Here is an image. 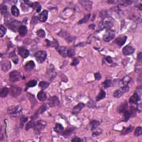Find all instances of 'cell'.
Masks as SVG:
<instances>
[{
  "mask_svg": "<svg viewBox=\"0 0 142 142\" xmlns=\"http://www.w3.org/2000/svg\"><path fill=\"white\" fill-rule=\"evenodd\" d=\"M124 94L123 92L122 91V90L120 89H117L115 91H114V92L113 93V96L115 98H119L121 96H122L123 94Z\"/></svg>",
  "mask_w": 142,
  "mask_h": 142,
  "instance_id": "cell-31",
  "label": "cell"
},
{
  "mask_svg": "<svg viewBox=\"0 0 142 142\" xmlns=\"http://www.w3.org/2000/svg\"><path fill=\"white\" fill-rule=\"evenodd\" d=\"M48 15V12L47 10H44L42 11V12L41 13L39 14V16H38V19L41 22H45L46 21V20H47Z\"/></svg>",
  "mask_w": 142,
  "mask_h": 142,
  "instance_id": "cell-15",
  "label": "cell"
},
{
  "mask_svg": "<svg viewBox=\"0 0 142 142\" xmlns=\"http://www.w3.org/2000/svg\"><path fill=\"white\" fill-rule=\"evenodd\" d=\"M127 108H128V104L126 102H124L118 106V111L119 113H124L125 111L127 110Z\"/></svg>",
  "mask_w": 142,
  "mask_h": 142,
  "instance_id": "cell-22",
  "label": "cell"
},
{
  "mask_svg": "<svg viewBox=\"0 0 142 142\" xmlns=\"http://www.w3.org/2000/svg\"><path fill=\"white\" fill-rule=\"evenodd\" d=\"M21 76L19 72L17 71H13L11 72L9 75V80L12 82H16L20 80Z\"/></svg>",
  "mask_w": 142,
  "mask_h": 142,
  "instance_id": "cell-3",
  "label": "cell"
},
{
  "mask_svg": "<svg viewBox=\"0 0 142 142\" xmlns=\"http://www.w3.org/2000/svg\"><path fill=\"white\" fill-rule=\"evenodd\" d=\"M85 106V104L83 103H80L75 106L72 111V113L73 114H78L80 113L82 109Z\"/></svg>",
  "mask_w": 142,
  "mask_h": 142,
  "instance_id": "cell-12",
  "label": "cell"
},
{
  "mask_svg": "<svg viewBox=\"0 0 142 142\" xmlns=\"http://www.w3.org/2000/svg\"><path fill=\"white\" fill-rule=\"evenodd\" d=\"M39 86L41 87L42 89H45L49 86V83L44 81H41L40 82Z\"/></svg>",
  "mask_w": 142,
  "mask_h": 142,
  "instance_id": "cell-34",
  "label": "cell"
},
{
  "mask_svg": "<svg viewBox=\"0 0 142 142\" xmlns=\"http://www.w3.org/2000/svg\"><path fill=\"white\" fill-rule=\"evenodd\" d=\"M94 27H95V25H93V24H92V25H91L89 26V27L90 28H92V29H94Z\"/></svg>",
  "mask_w": 142,
  "mask_h": 142,
  "instance_id": "cell-54",
  "label": "cell"
},
{
  "mask_svg": "<svg viewBox=\"0 0 142 142\" xmlns=\"http://www.w3.org/2000/svg\"><path fill=\"white\" fill-rule=\"evenodd\" d=\"M46 42H47V46H51V47H54L56 48H57L58 47V42L56 41V40H54L52 42L48 41V40H46Z\"/></svg>",
  "mask_w": 142,
  "mask_h": 142,
  "instance_id": "cell-24",
  "label": "cell"
},
{
  "mask_svg": "<svg viewBox=\"0 0 142 142\" xmlns=\"http://www.w3.org/2000/svg\"><path fill=\"white\" fill-rule=\"evenodd\" d=\"M74 130H75V129L74 128H68V129L65 130V131L63 132V137H64V138H67L68 137L70 136L71 134H72V132L74 131Z\"/></svg>",
  "mask_w": 142,
  "mask_h": 142,
  "instance_id": "cell-26",
  "label": "cell"
},
{
  "mask_svg": "<svg viewBox=\"0 0 142 142\" xmlns=\"http://www.w3.org/2000/svg\"><path fill=\"white\" fill-rule=\"evenodd\" d=\"M18 53L21 57L23 58H26L27 57H28L29 54H30L28 50H27L25 48H21L19 49Z\"/></svg>",
  "mask_w": 142,
  "mask_h": 142,
  "instance_id": "cell-16",
  "label": "cell"
},
{
  "mask_svg": "<svg viewBox=\"0 0 142 142\" xmlns=\"http://www.w3.org/2000/svg\"><path fill=\"white\" fill-rule=\"evenodd\" d=\"M37 82L35 80H31L27 83V86L28 87H33L37 85Z\"/></svg>",
  "mask_w": 142,
  "mask_h": 142,
  "instance_id": "cell-42",
  "label": "cell"
},
{
  "mask_svg": "<svg viewBox=\"0 0 142 142\" xmlns=\"http://www.w3.org/2000/svg\"><path fill=\"white\" fill-rule=\"evenodd\" d=\"M142 128L140 127H138L135 129V131L134 133V134L136 137H138L139 135H142Z\"/></svg>",
  "mask_w": 142,
  "mask_h": 142,
  "instance_id": "cell-39",
  "label": "cell"
},
{
  "mask_svg": "<svg viewBox=\"0 0 142 142\" xmlns=\"http://www.w3.org/2000/svg\"><path fill=\"white\" fill-rule=\"evenodd\" d=\"M6 32H7V30L5 27H4L2 25H1L0 26V37H2L5 35Z\"/></svg>",
  "mask_w": 142,
  "mask_h": 142,
  "instance_id": "cell-38",
  "label": "cell"
},
{
  "mask_svg": "<svg viewBox=\"0 0 142 142\" xmlns=\"http://www.w3.org/2000/svg\"><path fill=\"white\" fill-rule=\"evenodd\" d=\"M121 89L122 90V91L123 92V93H126L127 92L129 91V87L127 85H124L123 87L121 88Z\"/></svg>",
  "mask_w": 142,
  "mask_h": 142,
  "instance_id": "cell-46",
  "label": "cell"
},
{
  "mask_svg": "<svg viewBox=\"0 0 142 142\" xmlns=\"http://www.w3.org/2000/svg\"><path fill=\"white\" fill-rule=\"evenodd\" d=\"M120 4L123 6H128L130 5L132 3L131 1H120Z\"/></svg>",
  "mask_w": 142,
  "mask_h": 142,
  "instance_id": "cell-44",
  "label": "cell"
},
{
  "mask_svg": "<svg viewBox=\"0 0 142 142\" xmlns=\"http://www.w3.org/2000/svg\"><path fill=\"white\" fill-rule=\"evenodd\" d=\"M75 51L72 49V48H71V49H69L68 50V55L67 56H68L69 57H73V56L75 55Z\"/></svg>",
  "mask_w": 142,
  "mask_h": 142,
  "instance_id": "cell-45",
  "label": "cell"
},
{
  "mask_svg": "<svg viewBox=\"0 0 142 142\" xmlns=\"http://www.w3.org/2000/svg\"><path fill=\"white\" fill-rule=\"evenodd\" d=\"M37 35L38 36V37L40 38H44L45 37V36H46V33H45L44 31L43 30H38L37 31Z\"/></svg>",
  "mask_w": 142,
  "mask_h": 142,
  "instance_id": "cell-36",
  "label": "cell"
},
{
  "mask_svg": "<svg viewBox=\"0 0 142 142\" xmlns=\"http://www.w3.org/2000/svg\"><path fill=\"white\" fill-rule=\"evenodd\" d=\"M112 80H106V81H104L103 83V85L104 86V87H105V88H107V87H111V85H112Z\"/></svg>",
  "mask_w": 142,
  "mask_h": 142,
  "instance_id": "cell-40",
  "label": "cell"
},
{
  "mask_svg": "<svg viewBox=\"0 0 142 142\" xmlns=\"http://www.w3.org/2000/svg\"><path fill=\"white\" fill-rule=\"evenodd\" d=\"M90 16H91V14H87V15L85 16L83 19H82L81 20L79 21L78 24H82V23H86V22H87L88 21L89 19V18H90Z\"/></svg>",
  "mask_w": 142,
  "mask_h": 142,
  "instance_id": "cell-35",
  "label": "cell"
},
{
  "mask_svg": "<svg viewBox=\"0 0 142 142\" xmlns=\"http://www.w3.org/2000/svg\"><path fill=\"white\" fill-rule=\"evenodd\" d=\"M31 7L33 8V9H36L37 12H39L41 10V6L38 2H34L32 3Z\"/></svg>",
  "mask_w": 142,
  "mask_h": 142,
  "instance_id": "cell-29",
  "label": "cell"
},
{
  "mask_svg": "<svg viewBox=\"0 0 142 142\" xmlns=\"http://www.w3.org/2000/svg\"><path fill=\"white\" fill-rule=\"evenodd\" d=\"M47 107L46 105H43V106H42L41 107L39 108L38 110L36 111V112L35 113V114H34V115L32 117V119L37 118L40 114H41L42 113H43V112H44L45 111L47 110Z\"/></svg>",
  "mask_w": 142,
  "mask_h": 142,
  "instance_id": "cell-11",
  "label": "cell"
},
{
  "mask_svg": "<svg viewBox=\"0 0 142 142\" xmlns=\"http://www.w3.org/2000/svg\"><path fill=\"white\" fill-rule=\"evenodd\" d=\"M22 89L21 88L16 87H11L9 89V93L13 97H17L21 94Z\"/></svg>",
  "mask_w": 142,
  "mask_h": 142,
  "instance_id": "cell-5",
  "label": "cell"
},
{
  "mask_svg": "<svg viewBox=\"0 0 142 142\" xmlns=\"http://www.w3.org/2000/svg\"><path fill=\"white\" fill-rule=\"evenodd\" d=\"M37 98L40 101H44L47 99V95L43 91H40L37 94Z\"/></svg>",
  "mask_w": 142,
  "mask_h": 142,
  "instance_id": "cell-23",
  "label": "cell"
},
{
  "mask_svg": "<svg viewBox=\"0 0 142 142\" xmlns=\"http://www.w3.org/2000/svg\"><path fill=\"white\" fill-rule=\"evenodd\" d=\"M113 26V24L109 21H105L102 22V27L107 30H109Z\"/></svg>",
  "mask_w": 142,
  "mask_h": 142,
  "instance_id": "cell-20",
  "label": "cell"
},
{
  "mask_svg": "<svg viewBox=\"0 0 142 142\" xmlns=\"http://www.w3.org/2000/svg\"><path fill=\"white\" fill-rule=\"evenodd\" d=\"M27 119H28L27 118H25V117L22 118V119H21V127H23V124L27 120Z\"/></svg>",
  "mask_w": 142,
  "mask_h": 142,
  "instance_id": "cell-50",
  "label": "cell"
},
{
  "mask_svg": "<svg viewBox=\"0 0 142 142\" xmlns=\"http://www.w3.org/2000/svg\"><path fill=\"white\" fill-rule=\"evenodd\" d=\"M48 105L51 107H55L58 106L59 104V100L56 96H52L49 98L48 101Z\"/></svg>",
  "mask_w": 142,
  "mask_h": 142,
  "instance_id": "cell-6",
  "label": "cell"
},
{
  "mask_svg": "<svg viewBox=\"0 0 142 142\" xmlns=\"http://www.w3.org/2000/svg\"><path fill=\"white\" fill-rule=\"evenodd\" d=\"M127 37L126 36H120L118 37L117 39L115 40V43L118 45L119 46H122L124 44V43H125V42L127 41Z\"/></svg>",
  "mask_w": 142,
  "mask_h": 142,
  "instance_id": "cell-18",
  "label": "cell"
},
{
  "mask_svg": "<svg viewBox=\"0 0 142 142\" xmlns=\"http://www.w3.org/2000/svg\"><path fill=\"white\" fill-rule=\"evenodd\" d=\"M101 133H102V131L100 129H98V130L95 129L93 130L92 135L93 136H97V135H99Z\"/></svg>",
  "mask_w": 142,
  "mask_h": 142,
  "instance_id": "cell-47",
  "label": "cell"
},
{
  "mask_svg": "<svg viewBox=\"0 0 142 142\" xmlns=\"http://www.w3.org/2000/svg\"><path fill=\"white\" fill-rule=\"evenodd\" d=\"M80 3L82 6L84 8L85 10L89 11L91 10L92 8V2L90 1H86V0H81L80 1Z\"/></svg>",
  "mask_w": 142,
  "mask_h": 142,
  "instance_id": "cell-8",
  "label": "cell"
},
{
  "mask_svg": "<svg viewBox=\"0 0 142 142\" xmlns=\"http://www.w3.org/2000/svg\"><path fill=\"white\" fill-rule=\"evenodd\" d=\"M140 96L138 93L135 92L129 99V102L132 104H138V102L140 101Z\"/></svg>",
  "mask_w": 142,
  "mask_h": 142,
  "instance_id": "cell-13",
  "label": "cell"
},
{
  "mask_svg": "<svg viewBox=\"0 0 142 142\" xmlns=\"http://www.w3.org/2000/svg\"><path fill=\"white\" fill-rule=\"evenodd\" d=\"M11 64L9 61H4L1 63V68H2V70L4 71H7L11 68Z\"/></svg>",
  "mask_w": 142,
  "mask_h": 142,
  "instance_id": "cell-19",
  "label": "cell"
},
{
  "mask_svg": "<svg viewBox=\"0 0 142 142\" xmlns=\"http://www.w3.org/2000/svg\"><path fill=\"white\" fill-rule=\"evenodd\" d=\"M135 52V49L133 47L130 46H126L123 49V53L124 55L128 56L132 54Z\"/></svg>",
  "mask_w": 142,
  "mask_h": 142,
  "instance_id": "cell-10",
  "label": "cell"
},
{
  "mask_svg": "<svg viewBox=\"0 0 142 142\" xmlns=\"http://www.w3.org/2000/svg\"><path fill=\"white\" fill-rule=\"evenodd\" d=\"M115 33L113 31H108L103 36V40L106 42H109L115 37Z\"/></svg>",
  "mask_w": 142,
  "mask_h": 142,
  "instance_id": "cell-7",
  "label": "cell"
},
{
  "mask_svg": "<svg viewBox=\"0 0 142 142\" xmlns=\"http://www.w3.org/2000/svg\"><path fill=\"white\" fill-rule=\"evenodd\" d=\"M82 140L80 139V138H78V137H75V138H74L72 140V142H81Z\"/></svg>",
  "mask_w": 142,
  "mask_h": 142,
  "instance_id": "cell-52",
  "label": "cell"
},
{
  "mask_svg": "<svg viewBox=\"0 0 142 142\" xmlns=\"http://www.w3.org/2000/svg\"><path fill=\"white\" fill-rule=\"evenodd\" d=\"M35 63L33 61H28L25 66V69L26 72H30L33 70L34 68L35 67Z\"/></svg>",
  "mask_w": 142,
  "mask_h": 142,
  "instance_id": "cell-14",
  "label": "cell"
},
{
  "mask_svg": "<svg viewBox=\"0 0 142 142\" xmlns=\"http://www.w3.org/2000/svg\"><path fill=\"white\" fill-rule=\"evenodd\" d=\"M130 80H131V79H130L129 77L126 76L125 77H124L122 80L123 84H124V85H127V84L130 82Z\"/></svg>",
  "mask_w": 142,
  "mask_h": 142,
  "instance_id": "cell-41",
  "label": "cell"
},
{
  "mask_svg": "<svg viewBox=\"0 0 142 142\" xmlns=\"http://www.w3.org/2000/svg\"><path fill=\"white\" fill-rule=\"evenodd\" d=\"M35 56L36 60L39 63H43L46 60L47 57V53L46 52L44 51H40L37 52L35 53Z\"/></svg>",
  "mask_w": 142,
  "mask_h": 142,
  "instance_id": "cell-1",
  "label": "cell"
},
{
  "mask_svg": "<svg viewBox=\"0 0 142 142\" xmlns=\"http://www.w3.org/2000/svg\"><path fill=\"white\" fill-rule=\"evenodd\" d=\"M11 13L14 16L17 17L20 14V11L16 6H13L11 8Z\"/></svg>",
  "mask_w": 142,
  "mask_h": 142,
  "instance_id": "cell-27",
  "label": "cell"
},
{
  "mask_svg": "<svg viewBox=\"0 0 142 142\" xmlns=\"http://www.w3.org/2000/svg\"><path fill=\"white\" fill-rule=\"evenodd\" d=\"M18 32L20 35L22 37L25 36L27 33V28L25 26H20L18 29Z\"/></svg>",
  "mask_w": 142,
  "mask_h": 142,
  "instance_id": "cell-21",
  "label": "cell"
},
{
  "mask_svg": "<svg viewBox=\"0 0 142 142\" xmlns=\"http://www.w3.org/2000/svg\"><path fill=\"white\" fill-rule=\"evenodd\" d=\"M106 92L104 91H103V90H102L100 92L99 94L96 97V101H101V100L104 99L105 98V97H106Z\"/></svg>",
  "mask_w": 142,
  "mask_h": 142,
  "instance_id": "cell-30",
  "label": "cell"
},
{
  "mask_svg": "<svg viewBox=\"0 0 142 142\" xmlns=\"http://www.w3.org/2000/svg\"><path fill=\"white\" fill-rule=\"evenodd\" d=\"M79 60L78 59H74L73 60V61H72V63L71 64V66H77V64H78V63H79Z\"/></svg>",
  "mask_w": 142,
  "mask_h": 142,
  "instance_id": "cell-48",
  "label": "cell"
},
{
  "mask_svg": "<svg viewBox=\"0 0 142 142\" xmlns=\"http://www.w3.org/2000/svg\"><path fill=\"white\" fill-rule=\"evenodd\" d=\"M22 108L20 106H16L14 108H9L8 113L13 117H16L21 113Z\"/></svg>",
  "mask_w": 142,
  "mask_h": 142,
  "instance_id": "cell-4",
  "label": "cell"
},
{
  "mask_svg": "<svg viewBox=\"0 0 142 142\" xmlns=\"http://www.w3.org/2000/svg\"><path fill=\"white\" fill-rule=\"evenodd\" d=\"M142 57V52H140L139 53V54L138 55V61H141Z\"/></svg>",
  "mask_w": 142,
  "mask_h": 142,
  "instance_id": "cell-53",
  "label": "cell"
},
{
  "mask_svg": "<svg viewBox=\"0 0 142 142\" xmlns=\"http://www.w3.org/2000/svg\"><path fill=\"white\" fill-rule=\"evenodd\" d=\"M94 77H95V78H96V80H100L102 78L101 74H100L99 73H98H98H96L94 74Z\"/></svg>",
  "mask_w": 142,
  "mask_h": 142,
  "instance_id": "cell-49",
  "label": "cell"
},
{
  "mask_svg": "<svg viewBox=\"0 0 142 142\" xmlns=\"http://www.w3.org/2000/svg\"><path fill=\"white\" fill-rule=\"evenodd\" d=\"M1 12L2 14H4V15L7 14V8L6 6L2 5L1 6Z\"/></svg>",
  "mask_w": 142,
  "mask_h": 142,
  "instance_id": "cell-43",
  "label": "cell"
},
{
  "mask_svg": "<svg viewBox=\"0 0 142 142\" xmlns=\"http://www.w3.org/2000/svg\"><path fill=\"white\" fill-rule=\"evenodd\" d=\"M133 130V127H132V125H130V126L128 127L127 128H124V129L123 130V131L122 132V134L123 135L127 134L132 132V130Z\"/></svg>",
  "mask_w": 142,
  "mask_h": 142,
  "instance_id": "cell-33",
  "label": "cell"
},
{
  "mask_svg": "<svg viewBox=\"0 0 142 142\" xmlns=\"http://www.w3.org/2000/svg\"><path fill=\"white\" fill-rule=\"evenodd\" d=\"M9 92V90L7 88H4L1 89V93H0V96L2 98L6 97Z\"/></svg>",
  "mask_w": 142,
  "mask_h": 142,
  "instance_id": "cell-28",
  "label": "cell"
},
{
  "mask_svg": "<svg viewBox=\"0 0 142 142\" xmlns=\"http://www.w3.org/2000/svg\"><path fill=\"white\" fill-rule=\"evenodd\" d=\"M35 125V122H33V120L30 121V122H28V123L26 125V130H28L30 129L31 128H33L34 126Z\"/></svg>",
  "mask_w": 142,
  "mask_h": 142,
  "instance_id": "cell-37",
  "label": "cell"
},
{
  "mask_svg": "<svg viewBox=\"0 0 142 142\" xmlns=\"http://www.w3.org/2000/svg\"><path fill=\"white\" fill-rule=\"evenodd\" d=\"M46 122L43 120H39L37 121L36 123H35V125L34 126L33 128L35 132L36 133H40L41 130H42L46 125Z\"/></svg>",
  "mask_w": 142,
  "mask_h": 142,
  "instance_id": "cell-2",
  "label": "cell"
},
{
  "mask_svg": "<svg viewBox=\"0 0 142 142\" xmlns=\"http://www.w3.org/2000/svg\"><path fill=\"white\" fill-rule=\"evenodd\" d=\"M64 128L62 126V125H61V124L57 123L56 124L55 128L54 129V130L55 131L56 133H61L63 131Z\"/></svg>",
  "mask_w": 142,
  "mask_h": 142,
  "instance_id": "cell-25",
  "label": "cell"
},
{
  "mask_svg": "<svg viewBox=\"0 0 142 142\" xmlns=\"http://www.w3.org/2000/svg\"><path fill=\"white\" fill-rule=\"evenodd\" d=\"M19 24H20L19 22L17 21H14L11 22L9 24V27L13 31L16 32L17 30L18 31V29L20 27H19Z\"/></svg>",
  "mask_w": 142,
  "mask_h": 142,
  "instance_id": "cell-17",
  "label": "cell"
},
{
  "mask_svg": "<svg viewBox=\"0 0 142 142\" xmlns=\"http://www.w3.org/2000/svg\"><path fill=\"white\" fill-rule=\"evenodd\" d=\"M57 51L58 52L59 54L62 57L66 58L68 55V49L67 47L64 46H58L56 48Z\"/></svg>",
  "mask_w": 142,
  "mask_h": 142,
  "instance_id": "cell-9",
  "label": "cell"
},
{
  "mask_svg": "<svg viewBox=\"0 0 142 142\" xmlns=\"http://www.w3.org/2000/svg\"><path fill=\"white\" fill-rule=\"evenodd\" d=\"M106 62H107L108 63H112L113 61H112V58H111V57H107L106 58Z\"/></svg>",
  "mask_w": 142,
  "mask_h": 142,
  "instance_id": "cell-51",
  "label": "cell"
},
{
  "mask_svg": "<svg viewBox=\"0 0 142 142\" xmlns=\"http://www.w3.org/2000/svg\"><path fill=\"white\" fill-rule=\"evenodd\" d=\"M99 124H100V123L98 122V121L93 120L91 123L92 130H94L95 129H96L98 127V126H99Z\"/></svg>",
  "mask_w": 142,
  "mask_h": 142,
  "instance_id": "cell-32",
  "label": "cell"
}]
</instances>
